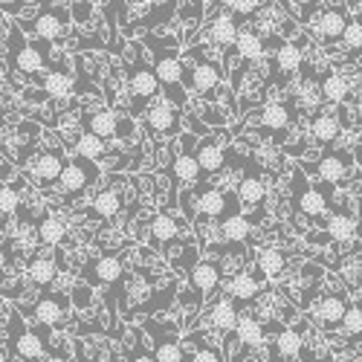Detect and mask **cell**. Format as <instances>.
I'll return each mask as SVG.
<instances>
[{"label":"cell","mask_w":362,"mask_h":362,"mask_svg":"<svg viewBox=\"0 0 362 362\" xmlns=\"http://www.w3.org/2000/svg\"><path fill=\"white\" fill-rule=\"evenodd\" d=\"M151 47H154V70H157V76H160V81H163V90H165V99L168 102H174L177 107H183L189 99H186V81H183V76H186V64L180 62V55L174 52V49H165V47H160L154 38H145Z\"/></svg>","instance_id":"cell-1"},{"label":"cell","mask_w":362,"mask_h":362,"mask_svg":"<svg viewBox=\"0 0 362 362\" xmlns=\"http://www.w3.org/2000/svg\"><path fill=\"white\" fill-rule=\"evenodd\" d=\"M203 49L197 47V49H189L186 52V58H189V64H186V76H183V81H186V87L189 90H194L197 96H212L215 90L221 87V78H223V70H221V64L218 62H209L206 55H200Z\"/></svg>","instance_id":"cell-2"},{"label":"cell","mask_w":362,"mask_h":362,"mask_svg":"<svg viewBox=\"0 0 362 362\" xmlns=\"http://www.w3.org/2000/svg\"><path fill=\"white\" fill-rule=\"evenodd\" d=\"M9 359H52L47 342L38 330L23 327L21 316L12 313V334H9Z\"/></svg>","instance_id":"cell-3"},{"label":"cell","mask_w":362,"mask_h":362,"mask_svg":"<svg viewBox=\"0 0 362 362\" xmlns=\"http://www.w3.org/2000/svg\"><path fill=\"white\" fill-rule=\"evenodd\" d=\"M9 62H12L15 70H21V73H26V76H35V73L44 67V52H41V47L23 41L21 23L12 29V38H9Z\"/></svg>","instance_id":"cell-4"},{"label":"cell","mask_w":362,"mask_h":362,"mask_svg":"<svg viewBox=\"0 0 362 362\" xmlns=\"http://www.w3.org/2000/svg\"><path fill=\"white\" fill-rule=\"evenodd\" d=\"M93 163H96V160L76 154V157L64 165L62 180H58V186H62V192H64V194H81L84 189H90V183H93V180L99 177V171H96V165H93Z\"/></svg>","instance_id":"cell-5"},{"label":"cell","mask_w":362,"mask_h":362,"mask_svg":"<svg viewBox=\"0 0 362 362\" xmlns=\"http://www.w3.org/2000/svg\"><path fill=\"white\" fill-rule=\"evenodd\" d=\"M128 81H131V93L136 99H154V96H160L163 81H160L157 70H151L145 64V58H139V55L128 64Z\"/></svg>","instance_id":"cell-6"},{"label":"cell","mask_w":362,"mask_h":362,"mask_svg":"<svg viewBox=\"0 0 362 362\" xmlns=\"http://www.w3.org/2000/svg\"><path fill=\"white\" fill-rule=\"evenodd\" d=\"M33 316L47 327H62L70 316V298L64 293H47L35 301Z\"/></svg>","instance_id":"cell-7"},{"label":"cell","mask_w":362,"mask_h":362,"mask_svg":"<svg viewBox=\"0 0 362 362\" xmlns=\"http://www.w3.org/2000/svg\"><path fill=\"white\" fill-rule=\"evenodd\" d=\"M67 12L64 9H47V12H41L35 21H18L21 23V29H26V33H33V35H38V38H44V41H52V38H62L64 33H67Z\"/></svg>","instance_id":"cell-8"},{"label":"cell","mask_w":362,"mask_h":362,"mask_svg":"<svg viewBox=\"0 0 362 362\" xmlns=\"http://www.w3.org/2000/svg\"><path fill=\"white\" fill-rule=\"evenodd\" d=\"M180 122H183L180 107L174 102H168V99L154 102L148 107V113H145V125H148L151 134H171V131L180 128Z\"/></svg>","instance_id":"cell-9"},{"label":"cell","mask_w":362,"mask_h":362,"mask_svg":"<svg viewBox=\"0 0 362 362\" xmlns=\"http://www.w3.org/2000/svg\"><path fill=\"white\" fill-rule=\"evenodd\" d=\"M194 154H197V163L203 168V180L218 174L226 165V148H223V142L218 136H203L197 142V148H194Z\"/></svg>","instance_id":"cell-10"},{"label":"cell","mask_w":362,"mask_h":362,"mask_svg":"<svg viewBox=\"0 0 362 362\" xmlns=\"http://www.w3.org/2000/svg\"><path fill=\"white\" fill-rule=\"evenodd\" d=\"M197 212L203 215V218H226V215H232V212H238V206L232 209L229 206V197H226V192H221V189H212V186H200L197 189Z\"/></svg>","instance_id":"cell-11"},{"label":"cell","mask_w":362,"mask_h":362,"mask_svg":"<svg viewBox=\"0 0 362 362\" xmlns=\"http://www.w3.org/2000/svg\"><path fill=\"white\" fill-rule=\"evenodd\" d=\"M64 154H62V148H47L44 154L33 163V177L38 180L41 186H52V183H58L62 180V174H64Z\"/></svg>","instance_id":"cell-12"},{"label":"cell","mask_w":362,"mask_h":362,"mask_svg":"<svg viewBox=\"0 0 362 362\" xmlns=\"http://www.w3.org/2000/svg\"><path fill=\"white\" fill-rule=\"evenodd\" d=\"M84 276L90 284H116L125 276V264L119 255H105V258H93L90 267L84 269Z\"/></svg>","instance_id":"cell-13"},{"label":"cell","mask_w":362,"mask_h":362,"mask_svg":"<svg viewBox=\"0 0 362 362\" xmlns=\"http://www.w3.org/2000/svg\"><path fill=\"white\" fill-rule=\"evenodd\" d=\"M189 281H192V287L197 290V305H200L203 296L221 284V264L212 261V258H200V261H194L192 273H189Z\"/></svg>","instance_id":"cell-14"},{"label":"cell","mask_w":362,"mask_h":362,"mask_svg":"<svg viewBox=\"0 0 362 362\" xmlns=\"http://www.w3.org/2000/svg\"><path fill=\"white\" fill-rule=\"evenodd\" d=\"M354 165V154H348V151H327V154H322V160L316 163V174L319 180H330V183H339V180L351 171Z\"/></svg>","instance_id":"cell-15"},{"label":"cell","mask_w":362,"mask_h":362,"mask_svg":"<svg viewBox=\"0 0 362 362\" xmlns=\"http://www.w3.org/2000/svg\"><path fill=\"white\" fill-rule=\"evenodd\" d=\"M206 35H209V44L215 47H223V49H232L238 44V35H240V26H238V18L229 12V15H218L212 23L206 26Z\"/></svg>","instance_id":"cell-16"},{"label":"cell","mask_w":362,"mask_h":362,"mask_svg":"<svg viewBox=\"0 0 362 362\" xmlns=\"http://www.w3.org/2000/svg\"><path fill=\"white\" fill-rule=\"evenodd\" d=\"M119 212H122V194H119L116 189L96 192L93 200H90V209H87V215L96 218V221H113Z\"/></svg>","instance_id":"cell-17"},{"label":"cell","mask_w":362,"mask_h":362,"mask_svg":"<svg viewBox=\"0 0 362 362\" xmlns=\"http://www.w3.org/2000/svg\"><path fill=\"white\" fill-rule=\"evenodd\" d=\"M171 177H174V183H189V186L200 183V180H203V168L197 163L194 151H189V148L180 151V154L174 157V163H171Z\"/></svg>","instance_id":"cell-18"},{"label":"cell","mask_w":362,"mask_h":362,"mask_svg":"<svg viewBox=\"0 0 362 362\" xmlns=\"http://www.w3.org/2000/svg\"><path fill=\"white\" fill-rule=\"evenodd\" d=\"M348 15L342 12V9H325L322 15H319V23H316V33H319V38L322 41H342L345 38V29H348Z\"/></svg>","instance_id":"cell-19"},{"label":"cell","mask_w":362,"mask_h":362,"mask_svg":"<svg viewBox=\"0 0 362 362\" xmlns=\"http://www.w3.org/2000/svg\"><path fill=\"white\" fill-rule=\"evenodd\" d=\"M345 310H348V305H345V298H342V296H325L319 305H313V316H316L319 325L327 327V330H334V327L342 325Z\"/></svg>","instance_id":"cell-20"},{"label":"cell","mask_w":362,"mask_h":362,"mask_svg":"<svg viewBox=\"0 0 362 362\" xmlns=\"http://www.w3.org/2000/svg\"><path fill=\"white\" fill-rule=\"evenodd\" d=\"M180 238V221L171 212H160L151 218V244L154 247H171Z\"/></svg>","instance_id":"cell-21"},{"label":"cell","mask_w":362,"mask_h":362,"mask_svg":"<svg viewBox=\"0 0 362 362\" xmlns=\"http://www.w3.org/2000/svg\"><path fill=\"white\" fill-rule=\"evenodd\" d=\"M218 232H221V238L226 240V244H244V240L252 235V221L247 215H240V212H232L221 221Z\"/></svg>","instance_id":"cell-22"},{"label":"cell","mask_w":362,"mask_h":362,"mask_svg":"<svg viewBox=\"0 0 362 362\" xmlns=\"http://www.w3.org/2000/svg\"><path fill=\"white\" fill-rule=\"evenodd\" d=\"M238 310H235V298L229 296V298H221V301H215L212 308H209V325L212 327H218V330H223V334H232V330L238 327Z\"/></svg>","instance_id":"cell-23"},{"label":"cell","mask_w":362,"mask_h":362,"mask_svg":"<svg viewBox=\"0 0 362 362\" xmlns=\"http://www.w3.org/2000/svg\"><path fill=\"white\" fill-rule=\"evenodd\" d=\"M255 269L264 276V279H279L284 269H287V255L276 247H267V250H258L255 252Z\"/></svg>","instance_id":"cell-24"},{"label":"cell","mask_w":362,"mask_h":362,"mask_svg":"<svg viewBox=\"0 0 362 362\" xmlns=\"http://www.w3.org/2000/svg\"><path fill=\"white\" fill-rule=\"evenodd\" d=\"M339 131H342V119H339L337 113H319V116L313 119V125H310V134H313V139H316L319 145L337 142Z\"/></svg>","instance_id":"cell-25"},{"label":"cell","mask_w":362,"mask_h":362,"mask_svg":"<svg viewBox=\"0 0 362 362\" xmlns=\"http://www.w3.org/2000/svg\"><path fill=\"white\" fill-rule=\"evenodd\" d=\"M58 269H62V261L58 258H35L26 269V279L35 287H49L58 279Z\"/></svg>","instance_id":"cell-26"},{"label":"cell","mask_w":362,"mask_h":362,"mask_svg":"<svg viewBox=\"0 0 362 362\" xmlns=\"http://www.w3.org/2000/svg\"><path fill=\"white\" fill-rule=\"evenodd\" d=\"M232 334L238 337V342L244 345V348H258L264 342V337H267V327L258 319H252V316H240L238 319V327L232 330Z\"/></svg>","instance_id":"cell-27"},{"label":"cell","mask_w":362,"mask_h":362,"mask_svg":"<svg viewBox=\"0 0 362 362\" xmlns=\"http://www.w3.org/2000/svg\"><path fill=\"white\" fill-rule=\"evenodd\" d=\"M235 49H238V55H240V58H244V64H252L255 58H261V55H264L267 41H264L258 33H252V29H240Z\"/></svg>","instance_id":"cell-28"},{"label":"cell","mask_w":362,"mask_h":362,"mask_svg":"<svg viewBox=\"0 0 362 362\" xmlns=\"http://www.w3.org/2000/svg\"><path fill=\"white\" fill-rule=\"evenodd\" d=\"M35 235H38V240H41L44 247H58V244L64 240V235H67V226H64V221H62V218H55V215H44V218L38 221Z\"/></svg>","instance_id":"cell-29"},{"label":"cell","mask_w":362,"mask_h":362,"mask_svg":"<svg viewBox=\"0 0 362 362\" xmlns=\"http://www.w3.org/2000/svg\"><path fill=\"white\" fill-rule=\"evenodd\" d=\"M258 293H261V281H258L252 273H238V276L229 281V296L238 301V305H244V301H252Z\"/></svg>","instance_id":"cell-30"},{"label":"cell","mask_w":362,"mask_h":362,"mask_svg":"<svg viewBox=\"0 0 362 362\" xmlns=\"http://www.w3.org/2000/svg\"><path fill=\"white\" fill-rule=\"evenodd\" d=\"M290 119H293V110L281 102H267L261 110V125L267 131H284L290 125Z\"/></svg>","instance_id":"cell-31"},{"label":"cell","mask_w":362,"mask_h":362,"mask_svg":"<svg viewBox=\"0 0 362 362\" xmlns=\"http://www.w3.org/2000/svg\"><path fill=\"white\" fill-rule=\"evenodd\" d=\"M325 232H327L330 240H337V244H345V240H351V238L359 232V229H356V218L339 212V215H334V218L325 223Z\"/></svg>","instance_id":"cell-32"},{"label":"cell","mask_w":362,"mask_h":362,"mask_svg":"<svg viewBox=\"0 0 362 362\" xmlns=\"http://www.w3.org/2000/svg\"><path fill=\"white\" fill-rule=\"evenodd\" d=\"M267 194V186H264V180L258 174H244L240 177V183H238V200L244 203V206H258Z\"/></svg>","instance_id":"cell-33"},{"label":"cell","mask_w":362,"mask_h":362,"mask_svg":"<svg viewBox=\"0 0 362 362\" xmlns=\"http://www.w3.org/2000/svg\"><path fill=\"white\" fill-rule=\"evenodd\" d=\"M348 93H351V84H348L345 76H339V73H327V76L322 78V96H325V102H330V105H342V102L348 99Z\"/></svg>","instance_id":"cell-34"},{"label":"cell","mask_w":362,"mask_h":362,"mask_svg":"<svg viewBox=\"0 0 362 362\" xmlns=\"http://www.w3.org/2000/svg\"><path fill=\"white\" fill-rule=\"evenodd\" d=\"M87 128L99 134L102 139H113V136H119V116L113 110H96L87 119Z\"/></svg>","instance_id":"cell-35"},{"label":"cell","mask_w":362,"mask_h":362,"mask_svg":"<svg viewBox=\"0 0 362 362\" xmlns=\"http://www.w3.org/2000/svg\"><path fill=\"white\" fill-rule=\"evenodd\" d=\"M41 87L49 93V99H64V96L73 93V78H70V73H64V70H49V73L41 78Z\"/></svg>","instance_id":"cell-36"},{"label":"cell","mask_w":362,"mask_h":362,"mask_svg":"<svg viewBox=\"0 0 362 362\" xmlns=\"http://www.w3.org/2000/svg\"><path fill=\"white\" fill-rule=\"evenodd\" d=\"M276 354L284 359H301V354H305V339H301L298 330L281 327L279 342H276Z\"/></svg>","instance_id":"cell-37"},{"label":"cell","mask_w":362,"mask_h":362,"mask_svg":"<svg viewBox=\"0 0 362 362\" xmlns=\"http://www.w3.org/2000/svg\"><path fill=\"white\" fill-rule=\"evenodd\" d=\"M76 154H81V157H90V160H99L102 154H105V139L99 136V134H93V131H84L78 139H76Z\"/></svg>","instance_id":"cell-38"},{"label":"cell","mask_w":362,"mask_h":362,"mask_svg":"<svg viewBox=\"0 0 362 362\" xmlns=\"http://www.w3.org/2000/svg\"><path fill=\"white\" fill-rule=\"evenodd\" d=\"M342 334L348 337V339H362V301H356V305H348V310H345V319H342Z\"/></svg>","instance_id":"cell-39"},{"label":"cell","mask_w":362,"mask_h":362,"mask_svg":"<svg viewBox=\"0 0 362 362\" xmlns=\"http://www.w3.org/2000/svg\"><path fill=\"white\" fill-rule=\"evenodd\" d=\"M301 62H305V55H301L298 44H279V67L281 73H296L301 67Z\"/></svg>","instance_id":"cell-40"},{"label":"cell","mask_w":362,"mask_h":362,"mask_svg":"<svg viewBox=\"0 0 362 362\" xmlns=\"http://www.w3.org/2000/svg\"><path fill=\"white\" fill-rule=\"evenodd\" d=\"M342 41H345V47L351 52H362V12L348 21V29H345V38Z\"/></svg>","instance_id":"cell-41"},{"label":"cell","mask_w":362,"mask_h":362,"mask_svg":"<svg viewBox=\"0 0 362 362\" xmlns=\"http://www.w3.org/2000/svg\"><path fill=\"white\" fill-rule=\"evenodd\" d=\"M154 359H160V362H180V359H186V351L180 348L177 339H168V342H160L154 348Z\"/></svg>","instance_id":"cell-42"},{"label":"cell","mask_w":362,"mask_h":362,"mask_svg":"<svg viewBox=\"0 0 362 362\" xmlns=\"http://www.w3.org/2000/svg\"><path fill=\"white\" fill-rule=\"evenodd\" d=\"M0 209H4V218H12L21 209V194L4 180V189H0Z\"/></svg>","instance_id":"cell-43"},{"label":"cell","mask_w":362,"mask_h":362,"mask_svg":"<svg viewBox=\"0 0 362 362\" xmlns=\"http://www.w3.org/2000/svg\"><path fill=\"white\" fill-rule=\"evenodd\" d=\"M229 12L240 21V18H250L258 12V0H229Z\"/></svg>","instance_id":"cell-44"},{"label":"cell","mask_w":362,"mask_h":362,"mask_svg":"<svg viewBox=\"0 0 362 362\" xmlns=\"http://www.w3.org/2000/svg\"><path fill=\"white\" fill-rule=\"evenodd\" d=\"M192 359L194 362H218V359H226V351H221V348H206V345H200L194 354H192Z\"/></svg>","instance_id":"cell-45"},{"label":"cell","mask_w":362,"mask_h":362,"mask_svg":"<svg viewBox=\"0 0 362 362\" xmlns=\"http://www.w3.org/2000/svg\"><path fill=\"white\" fill-rule=\"evenodd\" d=\"M73 18H78V21L90 18V4H76V6H73Z\"/></svg>","instance_id":"cell-46"},{"label":"cell","mask_w":362,"mask_h":362,"mask_svg":"<svg viewBox=\"0 0 362 362\" xmlns=\"http://www.w3.org/2000/svg\"><path fill=\"white\" fill-rule=\"evenodd\" d=\"M194 6H212V4H218V0H192Z\"/></svg>","instance_id":"cell-47"},{"label":"cell","mask_w":362,"mask_h":362,"mask_svg":"<svg viewBox=\"0 0 362 362\" xmlns=\"http://www.w3.org/2000/svg\"><path fill=\"white\" fill-rule=\"evenodd\" d=\"M354 154H359V160H362V145H359V148H354Z\"/></svg>","instance_id":"cell-48"},{"label":"cell","mask_w":362,"mask_h":362,"mask_svg":"<svg viewBox=\"0 0 362 362\" xmlns=\"http://www.w3.org/2000/svg\"><path fill=\"white\" fill-rule=\"evenodd\" d=\"M356 293H359V298H362V279H359V287H356Z\"/></svg>","instance_id":"cell-49"},{"label":"cell","mask_w":362,"mask_h":362,"mask_svg":"<svg viewBox=\"0 0 362 362\" xmlns=\"http://www.w3.org/2000/svg\"><path fill=\"white\" fill-rule=\"evenodd\" d=\"M356 9H359V12H362V0H356Z\"/></svg>","instance_id":"cell-50"},{"label":"cell","mask_w":362,"mask_h":362,"mask_svg":"<svg viewBox=\"0 0 362 362\" xmlns=\"http://www.w3.org/2000/svg\"><path fill=\"white\" fill-rule=\"evenodd\" d=\"M35 4H49V0H35Z\"/></svg>","instance_id":"cell-51"}]
</instances>
